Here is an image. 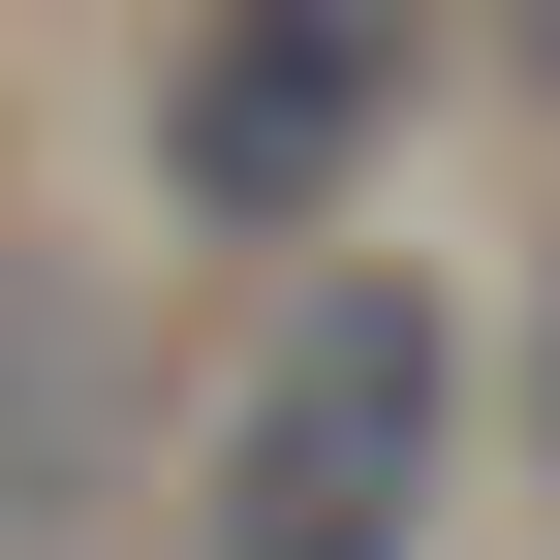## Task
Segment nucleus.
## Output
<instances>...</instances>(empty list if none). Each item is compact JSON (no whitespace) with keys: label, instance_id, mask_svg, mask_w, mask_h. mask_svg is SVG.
Instances as JSON below:
<instances>
[{"label":"nucleus","instance_id":"nucleus-2","mask_svg":"<svg viewBox=\"0 0 560 560\" xmlns=\"http://www.w3.org/2000/svg\"><path fill=\"white\" fill-rule=\"evenodd\" d=\"M467 0H156V94H125V187L156 249H342L436 125Z\"/></svg>","mask_w":560,"mask_h":560},{"label":"nucleus","instance_id":"nucleus-3","mask_svg":"<svg viewBox=\"0 0 560 560\" xmlns=\"http://www.w3.org/2000/svg\"><path fill=\"white\" fill-rule=\"evenodd\" d=\"M499 436H529V529H560V219H529V312H499Z\"/></svg>","mask_w":560,"mask_h":560},{"label":"nucleus","instance_id":"nucleus-4","mask_svg":"<svg viewBox=\"0 0 560 560\" xmlns=\"http://www.w3.org/2000/svg\"><path fill=\"white\" fill-rule=\"evenodd\" d=\"M467 62H529V94H560V0H467Z\"/></svg>","mask_w":560,"mask_h":560},{"label":"nucleus","instance_id":"nucleus-1","mask_svg":"<svg viewBox=\"0 0 560 560\" xmlns=\"http://www.w3.org/2000/svg\"><path fill=\"white\" fill-rule=\"evenodd\" d=\"M467 529V280L436 249H280L219 405H187L156 560H436Z\"/></svg>","mask_w":560,"mask_h":560}]
</instances>
